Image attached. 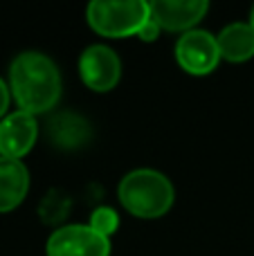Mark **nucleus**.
Here are the masks:
<instances>
[{
	"label": "nucleus",
	"mask_w": 254,
	"mask_h": 256,
	"mask_svg": "<svg viewBox=\"0 0 254 256\" xmlns=\"http://www.w3.org/2000/svg\"><path fill=\"white\" fill-rule=\"evenodd\" d=\"M61 72L56 63L40 52H22L9 68V90L18 108L30 115L52 110L61 99Z\"/></svg>",
	"instance_id": "obj_1"
},
{
	"label": "nucleus",
	"mask_w": 254,
	"mask_h": 256,
	"mask_svg": "<svg viewBox=\"0 0 254 256\" xmlns=\"http://www.w3.org/2000/svg\"><path fill=\"white\" fill-rule=\"evenodd\" d=\"M122 207L135 218L153 220L164 216L174 204V186L169 178L153 168H135L122 178L117 186Z\"/></svg>",
	"instance_id": "obj_2"
},
{
	"label": "nucleus",
	"mask_w": 254,
	"mask_h": 256,
	"mask_svg": "<svg viewBox=\"0 0 254 256\" xmlns=\"http://www.w3.org/2000/svg\"><path fill=\"white\" fill-rule=\"evenodd\" d=\"M86 18L92 32L106 38L138 36V32L151 20V7L144 0H94L86 9Z\"/></svg>",
	"instance_id": "obj_3"
},
{
	"label": "nucleus",
	"mask_w": 254,
	"mask_h": 256,
	"mask_svg": "<svg viewBox=\"0 0 254 256\" xmlns=\"http://www.w3.org/2000/svg\"><path fill=\"white\" fill-rule=\"evenodd\" d=\"M176 61L187 74L205 76L216 70L220 63L218 40L205 30L184 32L176 43Z\"/></svg>",
	"instance_id": "obj_4"
},
{
	"label": "nucleus",
	"mask_w": 254,
	"mask_h": 256,
	"mask_svg": "<svg viewBox=\"0 0 254 256\" xmlns=\"http://www.w3.org/2000/svg\"><path fill=\"white\" fill-rule=\"evenodd\" d=\"M48 256H110V238L90 225H66L48 238Z\"/></svg>",
	"instance_id": "obj_5"
},
{
	"label": "nucleus",
	"mask_w": 254,
	"mask_h": 256,
	"mask_svg": "<svg viewBox=\"0 0 254 256\" xmlns=\"http://www.w3.org/2000/svg\"><path fill=\"white\" fill-rule=\"evenodd\" d=\"M79 76L86 88L108 92L120 84L122 61L108 45H90L79 56Z\"/></svg>",
	"instance_id": "obj_6"
},
{
	"label": "nucleus",
	"mask_w": 254,
	"mask_h": 256,
	"mask_svg": "<svg viewBox=\"0 0 254 256\" xmlns=\"http://www.w3.org/2000/svg\"><path fill=\"white\" fill-rule=\"evenodd\" d=\"M148 7H151V18L160 30L184 34L205 18L210 2L207 0H156L148 2Z\"/></svg>",
	"instance_id": "obj_7"
},
{
	"label": "nucleus",
	"mask_w": 254,
	"mask_h": 256,
	"mask_svg": "<svg viewBox=\"0 0 254 256\" xmlns=\"http://www.w3.org/2000/svg\"><path fill=\"white\" fill-rule=\"evenodd\" d=\"M38 137L36 117L16 110L0 122V158L20 160L34 148Z\"/></svg>",
	"instance_id": "obj_8"
},
{
	"label": "nucleus",
	"mask_w": 254,
	"mask_h": 256,
	"mask_svg": "<svg viewBox=\"0 0 254 256\" xmlns=\"http://www.w3.org/2000/svg\"><path fill=\"white\" fill-rule=\"evenodd\" d=\"M48 140L61 150H79L92 140L90 122L76 112H56L48 122Z\"/></svg>",
	"instance_id": "obj_9"
},
{
	"label": "nucleus",
	"mask_w": 254,
	"mask_h": 256,
	"mask_svg": "<svg viewBox=\"0 0 254 256\" xmlns=\"http://www.w3.org/2000/svg\"><path fill=\"white\" fill-rule=\"evenodd\" d=\"M30 191V171L20 160L0 158V214L16 209Z\"/></svg>",
	"instance_id": "obj_10"
},
{
	"label": "nucleus",
	"mask_w": 254,
	"mask_h": 256,
	"mask_svg": "<svg viewBox=\"0 0 254 256\" xmlns=\"http://www.w3.org/2000/svg\"><path fill=\"white\" fill-rule=\"evenodd\" d=\"M216 40H218L220 58L230 63H243L254 56V30L250 22H232L223 27Z\"/></svg>",
	"instance_id": "obj_11"
},
{
	"label": "nucleus",
	"mask_w": 254,
	"mask_h": 256,
	"mask_svg": "<svg viewBox=\"0 0 254 256\" xmlns=\"http://www.w3.org/2000/svg\"><path fill=\"white\" fill-rule=\"evenodd\" d=\"M68 209H70V200L66 196H61L58 191H50L45 196V200L40 202V216H43L45 222H61L66 218Z\"/></svg>",
	"instance_id": "obj_12"
},
{
	"label": "nucleus",
	"mask_w": 254,
	"mask_h": 256,
	"mask_svg": "<svg viewBox=\"0 0 254 256\" xmlns=\"http://www.w3.org/2000/svg\"><path fill=\"white\" fill-rule=\"evenodd\" d=\"M90 227H92L97 234L110 238L117 232V227H120V216H117V212L110 207H97L92 212V216H90Z\"/></svg>",
	"instance_id": "obj_13"
},
{
	"label": "nucleus",
	"mask_w": 254,
	"mask_h": 256,
	"mask_svg": "<svg viewBox=\"0 0 254 256\" xmlns=\"http://www.w3.org/2000/svg\"><path fill=\"white\" fill-rule=\"evenodd\" d=\"M158 34H160V27H158V22L151 18V20H148L146 25L138 32V38H142V40H146V43H148V40H156Z\"/></svg>",
	"instance_id": "obj_14"
},
{
	"label": "nucleus",
	"mask_w": 254,
	"mask_h": 256,
	"mask_svg": "<svg viewBox=\"0 0 254 256\" xmlns=\"http://www.w3.org/2000/svg\"><path fill=\"white\" fill-rule=\"evenodd\" d=\"M9 92H12V90L7 88V84H4L2 79H0V117H2L9 108Z\"/></svg>",
	"instance_id": "obj_15"
},
{
	"label": "nucleus",
	"mask_w": 254,
	"mask_h": 256,
	"mask_svg": "<svg viewBox=\"0 0 254 256\" xmlns=\"http://www.w3.org/2000/svg\"><path fill=\"white\" fill-rule=\"evenodd\" d=\"M250 27L254 30V7H252V14H250Z\"/></svg>",
	"instance_id": "obj_16"
}]
</instances>
